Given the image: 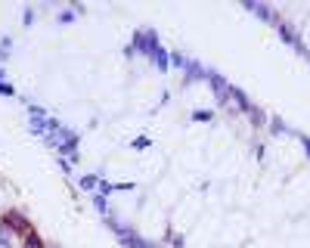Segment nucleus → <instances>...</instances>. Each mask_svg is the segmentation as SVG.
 I'll return each mask as SVG.
<instances>
[{"label": "nucleus", "mask_w": 310, "mask_h": 248, "mask_svg": "<svg viewBox=\"0 0 310 248\" xmlns=\"http://www.w3.org/2000/svg\"><path fill=\"white\" fill-rule=\"evenodd\" d=\"M4 226H10V229H16V233H25V229H31L28 226V220L22 217V214H16V211H7V214H4Z\"/></svg>", "instance_id": "nucleus-1"}, {"label": "nucleus", "mask_w": 310, "mask_h": 248, "mask_svg": "<svg viewBox=\"0 0 310 248\" xmlns=\"http://www.w3.org/2000/svg\"><path fill=\"white\" fill-rule=\"evenodd\" d=\"M22 248H44V242H41V236L34 233V229H25L22 233Z\"/></svg>", "instance_id": "nucleus-2"}]
</instances>
